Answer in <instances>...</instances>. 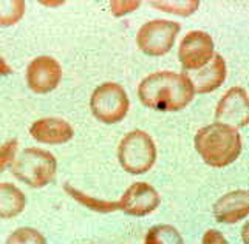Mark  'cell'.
<instances>
[{"mask_svg":"<svg viewBox=\"0 0 249 244\" xmlns=\"http://www.w3.org/2000/svg\"><path fill=\"white\" fill-rule=\"evenodd\" d=\"M138 98L144 107L157 111H181L195 98L194 87L184 73L157 71L138 85Z\"/></svg>","mask_w":249,"mask_h":244,"instance_id":"cell-1","label":"cell"},{"mask_svg":"<svg viewBox=\"0 0 249 244\" xmlns=\"http://www.w3.org/2000/svg\"><path fill=\"white\" fill-rule=\"evenodd\" d=\"M194 145L204 164L213 169L234 164L243 149L238 130L220 122L201 127L194 138Z\"/></svg>","mask_w":249,"mask_h":244,"instance_id":"cell-2","label":"cell"},{"mask_svg":"<svg viewBox=\"0 0 249 244\" xmlns=\"http://www.w3.org/2000/svg\"><path fill=\"white\" fill-rule=\"evenodd\" d=\"M57 161L48 150L30 147L20 152L11 165L13 175L33 189H42L56 178Z\"/></svg>","mask_w":249,"mask_h":244,"instance_id":"cell-3","label":"cell"},{"mask_svg":"<svg viewBox=\"0 0 249 244\" xmlns=\"http://www.w3.org/2000/svg\"><path fill=\"white\" fill-rule=\"evenodd\" d=\"M118 159L130 175L147 173L157 162L155 141L144 130H132L125 133L118 145Z\"/></svg>","mask_w":249,"mask_h":244,"instance_id":"cell-4","label":"cell"},{"mask_svg":"<svg viewBox=\"0 0 249 244\" xmlns=\"http://www.w3.org/2000/svg\"><path fill=\"white\" fill-rule=\"evenodd\" d=\"M130 108L127 91L116 82H104L96 87L90 98V110L93 116L102 124L121 122Z\"/></svg>","mask_w":249,"mask_h":244,"instance_id":"cell-5","label":"cell"},{"mask_svg":"<svg viewBox=\"0 0 249 244\" xmlns=\"http://www.w3.org/2000/svg\"><path fill=\"white\" fill-rule=\"evenodd\" d=\"M181 25L174 20L155 19L145 22L136 34V45L144 54L161 57L174 48Z\"/></svg>","mask_w":249,"mask_h":244,"instance_id":"cell-6","label":"cell"},{"mask_svg":"<svg viewBox=\"0 0 249 244\" xmlns=\"http://www.w3.org/2000/svg\"><path fill=\"white\" fill-rule=\"evenodd\" d=\"M215 56V43L211 34L206 31L194 30L183 37L178 48V60L183 73L196 71L208 65Z\"/></svg>","mask_w":249,"mask_h":244,"instance_id":"cell-7","label":"cell"},{"mask_svg":"<svg viewBox=\"0 0 249 244\" xmlns=\"http://www.w3.org/2000/svg\"><path fill=\"white\" fill-rule=\"evenodd\" d=\"M215 121L232 128H243L249 124V98L243 87H232L217 104Z\"/></svg>","mask_w":249,"mask_h":244,"instance_id":"cell-8","label":"cell"},{"mask_svg":"<svg viewBox=\"0 0 249 244\" xmlns=\"http://www.w3.org/2000/svg\"><path fill=\"white\" fill-rule=\"evenodd\" d=\"M28 88L36 94H47L57 88L62 81V67L54 57L37 56L27 67Z\"/></svg>","mask_w":249,"mask_h":244,"instance_id":"cell-9","label":"cell"},{"mask_svg":"<svg viewBox=\"0 0 249 244\" xmlns=\"http://www.w3.org/2000/svg\"><path fill=\"white\" fill-rule=\"evenodd\" d=\"M119 210L130 216H147L161 204V196L147 182H133L119 199Z\"/></svg>","mask_w":249,"mask_h":244,"instance_id":"cell-10","label":"cell"},{"mask_svg":"<svg viewBox=\"0 0 249 244\" xmlns=\"http://www.w3.org/2000/svg\"><path fill=\"white\" fill-rule=\"evenodd\" d=\"M212 213L221 224H235L245 220L249 215V192L240 189L220 196L212 207Z\"/></svg>","mask_w":249,"mask_h":244,"instance_id":"cell-11","label":"cell"},{"mask_svg":"<svg viewBox=\"0 0 249 244\" xmlns=\"http://www.w3.org/2000/svg\"><path fill=\"white\" fill-rule=\"evenodd\" d=\"M184 74L191 81L195 94H208L218 90L225 84L228 77V67L223 56L215 53V56L206 67Z\"/></svg>","mask_w":249,"mask_h":244,"instance_id":"cell-12","label":"cell"},{"mask_svg":"<svg viewBox=\"0 0 249 244\" xmlns=\"http://www.w3.org/2000/svg\"><path fill=\"white\" fill-rule=\"evenodd\" d=\"M34 141L48 145H62L74 136L73 127L61 118H42L34 121L30 127Z\"/></svg>","mask_w":249,"mask_h":244,"instance_id":"cell-13","label":"cell"},{"mask_svg":"<svg viewBox=\"0 0 249 244\" xmlns=\"http://www.w3.org/2000/svg\"><path fill=\"white\" fill-rule=\"evenodd\" d=\"M27 207V196L11 182H0V218L10 220L23 212Z\"/></svg>","mask_w":249,"mask_h":244,"instance_id":"cell-14","label":"cell"},{"mask_svg":"<svg viewBox=\"0 0 249 244\" xmlns=\"http://www.w3.org/2000/svg\"><path fill=\"white\" fill-rule=\"evenodd\" d=\"M64 190L67 192V195H70L74 199V201H78L79 204L90 209V210H93V212L111 213V212L119 210V203L118 201H106V199H99V198L90 196L87 193H84V192H81L79 189L73 187L70 182H65Z\"/></svg>","mask_w":249,"mask_h":244,"instance_id":"cell-15","label":"cell"},{"mask_svg":"<svg viewBox=\"0 0 249 244\" xmlns=\"http://www.w3.org/2000/svg\"><path fill=\"white\" fill-rule=\"evenodd\" d=\"M144 244H184V240L174 226L155 224L145 233Z\"/></svg>","mask_w":249,"mask_h":244,"instance_id":"cell-16","label":"cell"},{"mask_svg":"<svg viewBox=\"0 0 249 244\" xmlns=\"http://www.w3.org/2000/svg\"><path fill=\"white\" fill-rule=\"evenodd\" d=\"M27 10V3L23 0H0V27H13Z\"/></svg>","mask_w":249,"mask_h":244,"instance_id":"cell-17","label":"cell"},{"mask_svg":"<svg viewBox=\"0 0 249 244\" xmlns=\"http://www.w3.org/2000/svg\"><path fill=\"white\" fill-rule=\"evenodd\" d=\"M153 8H157L160 11H164L169 14H177L181 17L192 16L200 8L198 0H177V2H150Z\"/></svg>","mask_w":249,"mask_h":244,"instance_id":"cell-18","label":"cell"},{"mask_svg":"<svg viewBox=\"0 0 249 244\" xmlns=\"http://www.w3.org/2000/svg\"><path fill=\"white\" fill-rule=\"evenodd\" d=\"M5 244H47V240L44 235L36 229L19 227L6 238Z\"/></svg>","mask_w":249,"mask_h":244,"instance_id":"cell-19","label":"cell"},{"mask_svg":"<svg viewBox=\"0 0 249 244\" xmlns=\"http://www.w3.org/2000/svg\"><path fill=\"white\" fill-rule=\"evenodd\" d=\"M17 149H19V141L17 139H8L6 142L0 145V173L5 172L10 165H13Z\"/></svg>","mask_w":249,"mask_h":244,"instance_id":"cell-20","label":"cell"},{"mask_svg":"<svg viewBox=\"0 0 249 244\" xmlns=\"http://www.w3.org/2000/svg\"><path fill=\"white\" fill-rule=\"evenodd\" d=\"M140 6H141V2H136V0H133V2L128 0V2H111L110 3L111 14L115 17H121L128 13H133L135 10H138Z\"/></svg>","mask_w":249,"mask_h":244,"instance_id":"cell-21","label":"cell"},{"mask_svg":"<svg viewBox=\"0 0 249 244\" xmlns=\"http://www.w3.org/2000/svg\"><path fill=\"white\" fill-rule=\"evenodd\" d=\"M201 244H229V241L225 238V235H223L220 230L209 229L204 232L203 238H201Z\"/></svg>","mask_w":249,"mask_h":244,"instance_id":"cell-22","label":"cell"},{"mask_svg":"<svg viewBox=\"0 0 249 244\" xmlns=\"http://www.w3.org/2000/svg\"><path fill=\"white\" fill-rule=\"evenodd\" d=\"M13 73L11 67L6 64V60L0 56V76H10Z\"/></svg>","mask_w":249,"mask_h":244,"instance_id":"cell-23","label":"cell"}]
</instances>
